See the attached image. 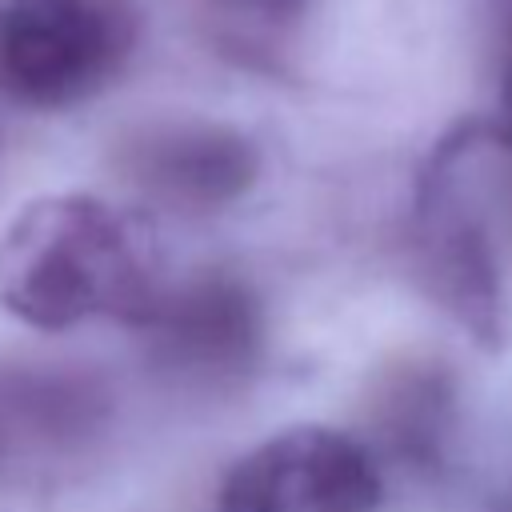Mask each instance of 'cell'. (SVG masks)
<instances>
[{"label":"cell","mask_w":512,"mask_h":512,"mask_svg":"<svg viewBox=\"0 0 512 512\" xmlns=\"http://www.w3.org/2000/svg\"><path fill=\"white\" fill-rule=\"evenodd\" d=\"M156 296L140 232L96 196L28 200L0 232V304L32 328L92 316L140 324Z\"/></svg>","instance_id":"cell-1"},{"label":"cell","mask_w":512,"mask_h":512,"mask_svg":"<svg viewBox=\"0 0 512 512\" xmlns=\"http://www.w3.org/2000/svg\"><path fill=\"white\" fill-rule=\"evenodd\" d=\"M144 28L140 0H4L0 100L56 112L108 88Z\"/></svg>","instance_id":"cell-2"},{"label":"cell","mask_w":512,"mask_h":512,"mask_svg":"<svg viewBox=\"0 0 512 512\" xmlns=\"http://www.w3.org/2000/svg\"><path fill=\"white\" fill-rule=\"evenodd\" d=\"M136 328L144 332L152 368L200 392L244 384L264 348L260 304L228 272H200L160 292Z\"/></svg>","instance_id":"cell-3"},{"label":"cell","mask_w":512,"mask_h":512,"mask_svg":"<svg viewBox=\"0 0 512 512\" xmlns=\"http://www.w3.org/2000/svg\"><path fill=\"white\" fill-rule=\"evenodd\" d=\"M208 8H216L220 16L256 24V28H284L292 24L308 0H204Z\"/></svg>","instance_id":"cell-6"},{"label":"cell","mask_w":512,"mask_h":512,"mask_svg":"<svg viewBox=\"0 0 512 512\" xmlns=\"http://www.w3.org/2000/svg\"><path fill=\"white\" fill-rule=\"evenodd\" d=\"M372 452L332 428H284L244 452L220 484V512H376Z\"/></svg>","instance_id":"cell-4"},{"label":"cell","mask_w":512,"mask_h":512,"mask_svg":"<svg viewBox=\"0 0 512 512\" xmlns=\"http://www.w3.org/2000/svg\"><path fill=\"white\" fill-rule=\"evenodd\" d=\"M116 164L148 200L180 212H212L240 200L260 172L256 144L212 120H160L124 136Z\"/></svg>","instance_id":"cell-5"},{"label":"cell","mask_w":512,"mask_h":512,"mask_svg":"<svg viewBox=\"0 0 512 512\" xmlns=\"http://www.w3.org/2000/svg\"><path fill=\"white\" fill-rule=\"evenodd\" d=\"M496 124H500V136L512 144V68L504 76V88H500V108H496Z\"/></svg>","instance_id":"cell-7"}]
</instances>
